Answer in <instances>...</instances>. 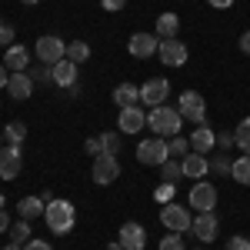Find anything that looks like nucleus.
I'll list each match as a JSON object with an SVG mask.
<instances>
[{
    "label": "nucleus",
    "instance_id": "nucleus-1",
    "mask_svg": "<svg viewBox=\"0 0 250 250\" xmlns=\"http://www.w3.org/2000/svg\"><path fill=\"white\" fill-rule=\"evenodd\" d=\"M147 127L154 130V137H177L180 130H184V117H180V110L177 107H170V104H160V107H154L150 114H147Z\"/></svg>",
    "mask_w": 250,
    "mask_h": 250
},
{
    "label": "nucleus",
    "instance_id": "nucleus-2",
    "mask_svg": "<svg viewBox=\"0 0 250 250\" xmlns=\"http://www.w3.org/2000/svg\"><path fill=\"white\" fill-rule=\"evenodd\" d=\"M43 220H47L50 233L63 237V233L74 230V224H77V210H74V204H70V200H50V204H47V210H43Z\"/></svg>",
    "mask_w": 250,
    "mask_h": 250
},
{
    "label": "nucleus",
    "instance_id": "nucleus-3",
    "mask_svg": "<svg viewBox=\"0 0 250 250\" xmlns=\"http://www.w3.org/2000/svg\"><path fill=\"white\" fill-rule=\"evenodd\" d=\"M160 224L167 227L170 233H187L190 230V224H193V213L187 210V207H180V204H164L160 207Z\"/></svg>",
    "mask_w": 250,
    "mask_h": 250
},
{
    "label": "nucleus",
    "instance_id": "nucleus-4",
    "mask_svg": "<svg viewBox=\"0 0 250 250\" xmlns=\"http://www.w3.org/2000/svg\"><path fill=\"white\" fill-rule=\"evenodd\" d=\"M167 157H170V147H167V140H164V137L140 140V147H137V160H140L144 167H160Z\"/></svg>",
    "mask_w": 250,
    "mask_h": 250
},
{
    "label": "nucleus",
    "instance_id": "nucleus-5",
    "mask_svg": "<svg viewBox=\"0 0 250 250\" xmlns=\"http://www.w3.org/2000/svg\"><path fill=\"white\" fill-rule=\"evenodd\" d=\"M177 110L190 124H207V104H204V97L197 94V90H184L180 100H177Z\"/></svg>",
    "mask_w": 250,
    "mask_h": 250
},
{
    "label": "nucleus",
    "instance_id": "nucleus-6",
    "mask_svg": "<svg viewBox=\"0 0 250 250\" xmlns=\"http://www.w3.org/2000/svg\"><path fill=\"white\" fill-rule=\"evenodd\" d=\"M34 50H37V60H40V63H47V67H54L57 60L67 57V43H63L60 37H54V34H43V37H37Z\"/></svg>",
    "mask_w": 250,
    "mask_h": 250
},
{
    "label": "nucleus",
    "instance_id": "nucleus-7",
    "mask_svg": "<svg viewBox=\"0 0 250 250\" xmlns=\"http://www.w3.org/2000/svg\"><path fill=\"white\" fill-rule=\"evenodd\" d=\"M90 173H94V184H100V187L114 184L117 177H120V160H117V154H100V157H94Z\"/></svg>",
    "mask_w": 250,
    "mask_h": 250
},
{
    "label": "nucleus",
    "instance_id": "nucleus-8",
    "mask_svg": "<svg viewBox=\"0 0 250 250\" xmlns=\"http://www.w3.org/2000/svg\"><path fill=\"white\" fill-rule=\"evenodd\" d=\"M140 100H144V107H160V104H167L170 100V80L167 77H154L147 80L144 87H140Z\"/></svg>",
    "mask_w": 250,
    "mask_h": 250
},
{
    "label": "nucleus",
    "instance_id": "nucleus-9",
    "mask_svg": "<svg viewBox=\"0 0 250 250\" xmlns=\"http://www.w3.org/2000/svg\"><path fill=\"white\" fill-rule=\"evenodd\" d=\"M187 200H190V207L197 213H207V210L217 207V187H213L210 180H197L190 187V197H187Z\"/></svg>",
    "mask_w": 250,
    "mask_h": 250
},
{
    "label": "nucleus",
    "instance_id": "nucleus-10",
    "mask_svg": "<svg viewBox=\"0 0 250 250\" xmlns=\"http://www.w3.org/2000/svg\"><path fill=\"white\" fill-rule=\"evenodd\" d=\"M217 230H220V220H217V213L207 210V213H197L190 224V233L200 240V244H213L217 240Z\"/></svg>",
    "mask_w": 250,
    "mask_h": 250
},
{
    "label": "nucleus",
    "instance_id": "nucleus-11",
    "mask_svg": "<svg viewBox=\"0 0 250 250\" xmlns=\"http://www.w3.org/2000/svg\"><path fill=\"white\" fill-rule=\"evenodd\" d=\"M157 57L164 60V67H184L190 54H187V43H184V40L170 37V40H160V50H157Z\"/></svg>",
    "mask_w": 250,
    "mask_h": 250
},
{
    "label": "nucleus",
    "instance_id": "nucleus-12",
    "mask_svg": "<svg viewBox=\"0 0 250 250\" xmlns=\"http://www.w3.org/2000/svg\"><path fill=\"white\" fill-rule=\"evenodd\" d=\"M127 50H130V57H137V60L157 57V50H160V37H157V34H134V37L127 40Z\"/></svg>",
    "mask_w": 250,
    "mask_h": 250
},
{
    "label": "nucleus",
    "instance_id": "nucleus-13",
    "mask_svg": "<svg viewBox=\"0 0 250 250\" xmlns=\"http://www.w3.org/2000/svg\"><path fill=\"white\" fill-rule=\"evenodd\" d=\"M20 170H23V150L14 147V144H7L0 150V180H14Z\"/></svg>",
    "mask_w": 250,
    "mask_h": 250
},
{
    "label": "nucleus",
    "instance_id": "nucleus-14",
    "mask_svg": "<svg viewBox=\"0 0 250 250\" xmlns=\"http://www.w3.org/2000/svg\"><path fill=\"white\" fill-rule=\"evenodd\" d=\"M117 244L124 250H144L147 247V230H144L140 224H134V220H127V224L120 227V233H117Z\"/></svg>",
    "mask_w": 250,
    "mask_h": 250
},
{
    "label": "nucleus",
    "instance_id": "nucleus-15",
    "mask_svg": "<svg viewBox=\"0 0 250 250\" xmlns=\"http://www.w3.org/2000/svg\"><path fill=\"white\" fill-rule=\"evenodd\" d=\"M117 127L124 130V134H140L144 127H147V114H144V107L137 104V107H124L120 117H117Z\"/></svg>",
    "mask_w": 250,
    "mask_h": 250
},
{
    "label": "nucleus",
    "instance_id": "nucleus-16",
    "mask_svg": "<svg viewBox=\"0 0 250 250\" xmlns=\"http://www.w3.org/2000/svg\"><path fill=\"white\" fill-rule=\"evenodd\" d=\"M3 63H7L10 74L27 70V67H30V47H23V43H10V47L3 50Z\"/></svg>",
    "mask_w": 250,
    "mask_h": 250
},
{
    "label": "nucleus",
    "instance_id": "nucleus-17",
    "mask_svg": "<svg viewBox=\"0 0 250 250\" xmlns=\"http://www.w3.org/2000/svg\"><path fill=\"white\" fill-rule=\"evenodd\" d=\"M213 147H217V134H213L207 124H197L190 134V150H197V154H210Z\"/></svg>",
    "mask_w": 250,
    "mask_h": 250
},
{
    "label": "nucleus",
    "instance_id": "nucleus-18",
    "mask_svg": "<svg viewBox=\"0 0 250 250\" xmlns=\"http://www.w3.org/2000/svg\"><path fill=\"white\" fill-rule=\"evenodd\" d=\"M77 67L80 63H74V60H57V63H54V67H50V70H54V83H57V87H67V90H70V87H74V83H77Z\"/></svg>",
    "mask_w": 250,
    "mask_h": 250
},
{
    "label": "nucleus",
    "instance_id": "nucleus-19",
    "mask_svg": "<svg viewBox=\"0 0 250 250\" xmlns=\"http://www.w3.org/2000/svg\"><path fill=\"white\" fill-rule=\"evenodd\" d=\"M7 90L14 100H30L34 94V77L27 74V70H20V74H10V83H7Z\"/></svg>",
    "mask_w": 250,
    "mask_h": 250
},
{
    "label": "nucleus",
    "instance_id": "nucleus-20",
    "mask_svg": "<svg viewBox=\"0 0 250 250\" xmlns=\"http://www.w3.org/2000/svg\"><path fill=\"white\" fill-rule=\"evenodd\" d=\"M180 164H184V177H190V180H204V177H207V170H210L207 154H197V150H193V154H187Z\"/></svg>",
    "mask_w": 250,
    "mask_h": 250
},
{
    "label": "nucleus",
    "instance_id": "nucleus-21",
    "mask_svg": "<svg viewBox=\"0 0 250 250\" xmlns=\"http://www.w3.org/2000/svg\"><path fill=\"white\" fill-rule=\"evenodd\" d=\"M114 104L120 110H124V107H137V104H140V87L130 83V80H127V83H117L114 87Z\"/></svg>",
    "mask_w": 250,
    "mask_h": 250
},
{
    "label": "nucleus",
    "instance_id": "nucleus-22",
    "mask_svg": "<svg viewBox=\"0 0 250 250\" xmlns=\"http://www.w3.org/2000/svg\"><path fill=\"white\" fill-rule=\"evenodd\" d=\"M43 210H47V204H43L40 197H23V200L17 204L20 220H34V217H43Z\"/></svg>",
    "mask_w": 250,
    "mask_h": 250
},
{
    "label": "nucleus",
    "instance_id": "nucleus-23",
    "mask_svg": "<svg viewBox=\"0 0 250 250\" xmlns=\"http://www.w3.org/2000/svg\"><path fill=\"white\" fill-rule=\"evenodd\" d=\"M177 30H180V17H177V14H160V17H157V37L160 40L177 37Z\"/></svg>",
    "mask_w": 250,
    "mask_h": 250
},
{
    "label": "nucleus",
    "instance_id": "nucleus-24",
    "mask_svg": "<svg viewBox=\"0 0 250 250\" xmlns=\"http://www.w3.org/2000/svg\"><path fill=\"white\" fill-rule=\"evenodd\" d=\"M230 177L237 180V184L250 187V154H240L237 160H233V170H230Z\"/></svg>",
    "mask_w": 250,
    "mask_h": 250
},
{
    "label": "nucleus",
    "instance_id": "nucleus-25",
    "mask_svg": "<svg viewBox=\"0 0 250 250\" xmlns=\"http://www.w3.org/2000/svg\"><path fill=\"white\" fill-rule=\"evenodd\" d=\"M3 140H7V144H14V147H20V144L27 140V124H20V120H10V124L3 127Z\"/></svg>",
    "mask_w": 250,
    "mask_h": 250
},
{
    "label": "nucleus",
    "instance_id": "nucleus-26",
    "mask_svg": "<svg viewBox=\"0 0 250 250\" xmlns=\"http://www.w3.org/2000/svg\"><path fill=\"white\" fill-rule=\"evenodd\" d=\"M207 164H210V173H220V177H227V173L233 170V160L227 154H210Z\"/></svg>",
    "mask_w": 250,
    "mask_h": 250
},
{
    "label": "nucleus",
    "instance_id": "nucleus-27",
    "mask_svg": "<svg viewBox=\"0 0 250 250\" xmlns=\"http://www.w3.org/2000/svg\"><path fill=\"white\" fill-rule=\"evenodd\" d=\"M87 57H90V43H83V40H70V43H67V60L83 63Z\"/></svg>",
    "mask_w": 250,
    "mask_h": 250
},
{
    "label": "nucleus",
    "instance_id": "nucleus-28",
    "mask_svg": "<svg viewBox=\"0 0 250 250\" xmlns=\"http://www.w3.org/2000/svg\"><path fill=\"white\" fill-rule=\"evenodd\" d=\"M233 137H237V147H240L244 154H250V117H244V120L233 127Z\"/></svg>",
    "mask_w": 250,
    "mask_h": 250
},
{
    "label": "nucleus",
    "instance_id": "nucleus-29",
    "mask_svg": "<svg viewBox=\"0 0 250 250\" xmlns=\"http://www.w3.org/2000/svg\"><path fill=\"white\" fill-rule=\"evenodd\" d=\"M10 240L23 247V244L30 240V220H17V224H10Z\"/></svg>",
    "mask_w": 250,
    "mask_h": 250
},
{
    "label": "nucleus",
    "instance_id": "nucleus-30",
    "mask_svg": "<svg viewBox=\"0 0 250 250\" xmlns=\"http://www.w3.org/2000/svg\"><path fill=\"white\" fill-rule=\"evenodd\" d=\"M160 177H164V180H177V177H184V164L173 160V157H167V160L160 164Z\"/></svg>",
    "mask_w": 250,
    "mask_h": 250
},
{
    "label": "nucleus",
    "instance_id": "nucleus-31",
    "mask_svg": "<svg viewBox=\"0 0 250 250\" xmlns=\"http://www.w3.org/2000/svg\"><path fill=\"white\" fill-rule=\"evenodd\" d=\"M167 147H170V157H180V160H184V157L190 154V140H187V137H170V140H167Z\"/></svg>",
    "mask_w": 250,
    "mask_h": 250
},
{
    "label": "nucleus",
    "instance_id": "nucleus-32",
    "mask_svg": "<svg viewBox=\"0 0 250 250\" xmlns=\"http://www.w3.org/2000/svg\"><path fill=\"white\" fill-rule=\"evenodd\" d=\"M100 144H104V154H120V137H117L114 130L100 134Z\"/></svg>",
    "mask_w": 250,
    "mask_h": 250
},
{
    "label": "nucleus",
    "instance_id": "nucleus-33",
    "mask_svg": "<svg viewBox=\"0 0 250 250\" xmlns=\"http://www.w3.org/2000/svg\"><path fill=\"white\" fill-rule=\"evenodd\" d=\"M157 250H184V233H170L167 230V237L160 240V247Z\"/></svg>",
    "mask_w": 250,
    "mask_h": 250
},
{
    "label": "nucleus",
    "instance_id": "nucleus-34",
    "mask_svg": "<svg viewBox=\"0 0 250 250\" xmlns=\"http://www.w3.org/2000/svg\"><path fill=\"white\" fill-rule=\"evenodd\" d=\"M14 37H17V30H14V23H3V20H0V47L7 50V47L14 43Z\"/></svg>",
    "mask_w": 250,
    "mask_h": 250
},
{
    "label": "nucleus",
    "instance_id": "nucleus-35",
    "mask_svg": "<svg viewBox=\"0 0 250 250\" xmlns=\"http://www.w3.org/2000/svg\"><path fill=\"white\" fill-rule=\"evenodd\" d=\"M30 77H34V83H54V70H50L47 63H40V67L34 70V74H30Z\"/></svg>",
    "mask_w": 250,
    "mask_h": 250
},
{
    "label": "nucleus",
    "instance_id": "nucleus-36",
    "mask_svg": "<svg viewBox=\"0 0 250 250\" xmlns=\"http://www.w3.org/2000/svg\"><path fill=\"white\" fill-rule=\"evenodd\" d=\"M217 147H220V150L227 154L230 147H237V137H233L230 130H224V134H217Z\"/></svg>",
    "mask_w": 250,
    "mask_h": 250
},
{
    "label": "nucleus",
    "instance_id": "nucleus-37",
    "mask_svg": "<svg viewBox=\"0 0 250 250\" xmlns=\"http://www.w3.org/2000/svg\"><path fill=\"white\" fill-rule=\"evenodd\" d=\"M157 200H160V204H170L173 200V184L170 180H164V184L157 187Z\"/></svg>",
    "mask_w": 250,
    "mask_h": 250
},
{
    "label": "nucleus",
    "instance_id": "nucleus-38",
    "mask_svg": "<svg viewBox=\"0 0 250 250\" xmlns=\"http://www.w3.org/2000/svg\"><path fill=\"white\" fill-rule=\"evenodd\" d=\"M83 150H87V154H94V157H100V154H104V144H100V137H90V140L83 144Z\"/></svg>",
    "mask_w": 250,
    "mask_h": 250
},
{
    "label": "nucleus",
    "instance_id": "nucleus-39",
    "mask_svg": "<svg viewBox=\"0 0 250 250\" xmlns=\"http://www.w3.org/2000/svg\"><path fill=\"white\" fill-rule=\"evenodd\" d=\"M227 250H250V240L247 237H230L227 240Z\"/></svg>",
    "mask_w": 250,
    "mask_h": 250
},
{
    "label": "nucleus",
    "instance_id": "nucleus-40",
    "mask_svg": "<svg viewBox=\"0 0 250 250\" xmlns=\"http://www.w3.org/2000/svg\"><path fill=\"white\" fill-rule=\"evenodd\" d=\"M100 7H104V10H110V14H117V10H124V7H127V0H100Z\"/></svg>",
    "mask_w": 250,
    "mask_h": 250
},
{
    "label": "nucleus",
    "instance_id": "nucleus-41",
    "mask_svg": "<svg viewBox=\"0 0 250 250\" xmlns=\"http://www.w3.org/2000/svg\"><path fill=\"white\" fill-rule=\"evenodd\" d=\"M23 250H54V247H50L47 240H37V237H30V240L23 244Z\"/></svg>",
    "mask_w": 250,
    "mask_h": 250
},
{
    "label": "nucleus",
    "instance_id": "nucleus-42",
    "mask_svg": "<svg viewBox=\"0 0 250 250\" xmlns=\"http://www.w3.org/2000/svg\"><path fill=\"white\" fill-rule=\"evenodd\" d=\"M3 230H10V213L0 207V233H3Z\"/></svg>",
    "mask_w": 250,
    "mask_h": 250
},
{
    "label": "nucleus",
    "instance_id": "nucleus-43",
    "mask_svg": "<svg viewBox=\"0 0 250 250\" xmlns=\"http://www.w3.org/2000/svg\"><path fill=\"white\" fill-rule=\"evenodd\" d=\"M10 83V70H7V63H0V87H7Z\"/></svg>",
    "mask_w": 250,
    "mask_h": 250
},
{
    "label": "nucleus",
    "instance_id": "nucleus-44",
    "mask_svg": "<svg viewBox=\"0 0 250 250\" xmlns=\"http://www.w3.org/2000/svg\"><path fill=\"white\" fill-rule=\"evenodd\" d=\"M210 7H217V10H227V7H233V0H207Z\"/></svg>",
    "mask_w": 250,
    "mask_h": 250
},
{
    "label": "nucleus",
    "instance_id": "nucleus-45",
    "mask_svg": "<svg viewBox=\"0 0 250 250\" xmlns=\"http://www.w3.org/2000/svg\"><path fill=\"white\" fill-rule=\"evenodd\" d=\"M240 50H244V54H247V57H250V30H247V34H244V37H240Z\"/></svg>",
    "mask_w": 250,
    "mask_h": 250
},
{
    "label": "nucleus",
    "instance_id": "nucleus-46",
    "mask_svg": "<svg viewBox=\"0 0 250 250\" xmlns=\"http://www.w3.org/2000/svg\"><path fill=\"white\" fill-rule=\"evenodd\" d=\"M3 250H23V247H20V244H14V240H10V244H7V247H3Z\"/></svg>",
    "mask_w": 250,
    "mask_h": 250
},
{
    "label": "nucleus",
    "instance_id": "nucleus-47",
    "mask_svg": "<svg viewBox=\"0 0 250 250\" xmlns=\"http://www.w3.org/2000/svg\"><path fill=\"white\" fill-rule=\"evenodd\" d=\"M20 3H27V7H34V3H40V0H20Z\"/></svg>",
    "mask_w": 250,
    "mask_h": 250
},
{
    "label": "nucleus",
    "instance_id": "nucleus-48",
    "mask_svg": "<svg viewBox=\"0 0 250 250\" xmlns=\"http://www.w3.org/2000/svg\"><path fill=\"white\" fill-rule=\"evenodd\" d=\"M107 250H124V247H120V244H110V247H107Z\"/></svg>",
    "mask_w": 250,
    "mask_h": 250
},
{
    "label": "nucleus",
    "instance_id": "nucleus-49",
    "mask_svg": "<svg viewBox=\"0 0 250 250\" xmlns=\"http://www.w3.org/2000/svg\"><path fill=\"white\" fill-rule=\"evenodd\" d=\"M0 207H3V190H0Z\"/></svg>",
    "mask_w": 250,
    "mask_h": 250
},
{
    "label": "nucleus",
    "instance_id": "nucleus-50",
    "mask_svg": "<svg viewBox=\"0 0 250 250\" xmlns=\"http://www.w3.org/2000/svg\"><path fill=\"white\" fill-rule=\"evenodd\" d=\"M0 144H3V134H0Z\"/></svg>",
    "mask_w": 250,
    "mask_h": 250
}]
</instances>
